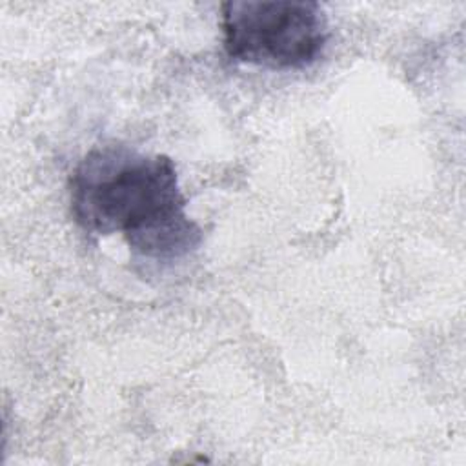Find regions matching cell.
<instances>
[{"instance_id": "obj_2", "label": "cell", "mask_w": 466, "mask_h": 466, "mask_svg": "<svg viewBox=\"0 0 466 466\" xmlns=\"http://www.w3.org/2000/svg\"><path fill=\"white\" fill-rule=\"evenodd\" d=\"M226 55L268 69L315 64L328 42V18L313 0H231L220 7Z\"/></svg>"}, {"instance_id": "obj_1", "label": "cell", "mask_w": 466, "mask_h": 466, "mask_svg": "<svg viewBox=\"0 0 466 466\" xmlns=\"http://www.w3.org/2000/svg\"><path fill=\"white\" fill-rule=\"evenodd\" d=\"M75 222L93 235L120 233L127 248L151 260H177L202 242L186 213L175 162L127 146L93 147L69 178Z\"/></svg>"}]
</instances>
